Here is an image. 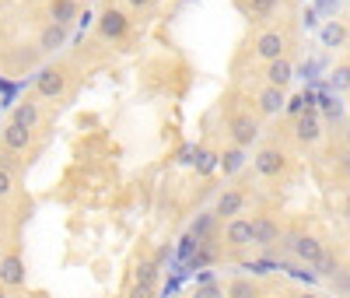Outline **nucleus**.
Masks as SVG:
<instances>
[{
    "label": "nucleus",
    "mask_w": 350,
    "mask_h": 298,
    "mask_svg": "<svg viewBox=\"0 0 350 298\" xmlns=\"http://www.w3.org/2000/svg\"><path fill=\"white\" fill-rule=\"evenodd\" d=\"M36 92L42 99H60L67 92V71L64 67H42L36 77Z\"/></svg>",
    "instance_id": "f257e3e1"
},
{
    "label": "nucleus",
    "mask_w": 350,
    "mask_h": 298,
    "mask_svg": "<svg viewBox=\"0 0 350 298\" xmlns=\"http://www.w3.org/2000/svg\"><path fill=\"white\" fill-rule=\"evenodd\" d=\"M126 32H130V18L120 8H105L98 18V36L102 39H123Z\"/></svg>",
    "instance_id": "f03ea898"
},
{
    "label": "nucleus",
    "mask_w": 350,
    "mask_h": 298,
    "mask_svg": "<svg viewBox=\"0 0 350 298\" xmlns=\"http://www.w3.org/2000/svg\"><path fill=\"white\" fill-rule=\"evenodd\" d=\"M231 140H235V147H249L256 137H259V123L252 116H245V112H239V116H231Z\"/></svg>",
    "instance_id": "7ed1b4c3"
},
{
    "label": "nucleus",
    "mask_w": 350,
    "mask_h": 298,
    "mask_svg": "<svg viewBox=\"0 0 350 298\" xmlns=\"http://www.w3.org/2000/svg\"><path fill=\"white\" fill-rule=\"evenodd\" d=\"M284 49H287V39H284V32H262L259 39H256V56L259 60H280L284 56Z\"/></svg>",
    "instance_id": "20e7f679"
},
{
    "label": "nucleus",
    "mask_w": 350,
    "mask_h": 298,
    "mask_svg": "<svg viewBox=\"0 0 350 298\" xmlns=\"http://www.w3.org/2000/svg\"><path fill=\"white\" fill-rule=\"evenodd\" d=\"M287 169V155L280 151V147H262V151L256 155V172L259 175H280Z\"/></svg>",
    "instance_id": "39448f33"
},
{
    "label": "nucleus",
    "mask_w": 350,
    "mask_h": 298,
    "mask_svg": "<svg viewBox=\"0 0 350 298\" xmlns=\"http://www.w3.org/2000/svg\"><path fill=\"white\" fill-rule=\"evenodd\" d=\"M0 284H8V288L25 284V260L18 253H8L4 260H0Z\"/></svg>",
    "instance_id": "423d86ee"
},
{
    "label": "nucleus",
    "mask_w": 350,
    "mask_h": 298,
    "mask_svg": "<svg viewBox=\"0 0 350 298\" xmlns=\"http://www.w3.org/2000/svg\"><path fill=\"white\" fill-rule=\"evenodd\" d=\"M224 243H228L231 249L249 246V243H252V221H245V218H231L228 228H224Z\"/></svg>",
    "instance_id": "0eeeda50"
},
{
    "label": "nucleus",
    "mask_w": 350,
    "mask_h": 298,
    "mask_svg": "<svg viewBox=\"0 0 350 298\" xmlns=\"http://www.w3.org/2000/svg\"><path fill=\"white\" fill-rule=\"evenodd\" d=\"M287 249L298 253L305 263H315L319 253H323V243H319L315 235H291V238H287Z\"/></svg>",
    "instance_id": "6e6552de"
},
{
    "label": "nucleus",
    "mask_w": 350,
    "mask_h": 298,
    "mask_svg": "<svg viewBox=\"0 0 350 298\" xmlns=\"http://www.w3.org/2000/svg\"><path fill=\"white\" fill-rule=\"evenodd\" d=\"M291 77H295V64H291L287 56L270 60V64H267V84H270V88H287Z\"/></svg>",
    "instance_id": "1a4fd4ad"
},
{
    "label": "nucleus",
    "mask_w": 350,
    "mask_h": 298,
    "mask_svg": "<svg viewBox=\"0 0 350 298\" xmlns=\"http://www.w3.org/2000/svg\"><path fill=\"white\" fill-rule=\"evenodd\" d=\"M280 238V225L273 218H256L252 221V243L256 246H273Z\"/></svg>",
    "instance_id": "9d476101"
},
{
    "label": "nucleus",
    "mask_w": 350,
    "mask_h": 298,
    "mask_svg": "<svg viewBox=\"0 0 350 298\" xmlns=\"http://www.w3.org/2000/svg\"><path fill=\"white\" fill-rule=\"evenodd\" d=\"M67 42V25H56V21H49V25H42V32H39V49H46V53H56Z\"/></svg>",
    "instance_id": "9b49d317"
},
{
    "label": "nucleus",
    "mask_w": 350,
    "mask_h": 298,
    "mask_svg": "<svg viewBox=\"0 0 350 298\" xmlns=\"http://www.w3.org/2000/svg\"><path fill=\"white\" fill-rule=\"evenodd\" d=\"M28 144H32V130H25V127H18V123H8V127H4V147H8L11 155L25 151Z\"/></svg>",
    "instance_id": "f8f14e48"
},
{
    "label": "nucleus",
    "mask_w": 350,
    "mask_h": 298,
    "mask_svg": "<svg viewBox=\"0 0 350 298\" xmlns=\"http://www.w3.org/2000/svg\"><path fill=\"white\" fill-rule=\"evenodd\" d=\"M319 137H323L319 116H315V112H301V116H298V140H301V144H315Z\"/></svg>",
    "instance_id": "ddd939ff"
},
{
    "label": "nucleus",
    "mask_w": 350,
    "mask_h": 298,
    "mask_svg": "<svg viewBox=\"0 0 350 298\" xmlns=\"http://www.w3.org/2000/svg\"><path fill=\"white\" fill-rule=\"evenodd\" d=\"M77 18V0H49V21L70 25Z\"/></svg>",
    "instance_id": "4468645a"
},
{
    "label": "nucleus",
    "mask_w": 350,
    "mask_h": 298,
    "mask_svg": "<svg viewBox=\"0 0 350 298\" xmlns=\"http://www.w3.org/2000/svg\"><path fill=\"white\" fill-rule=\"evenodd\" d=\"M284 102H287V99H284V88H270V84H267V88L259 92V109L267 112V116H277V112L284 109Z\"/></svg>",
    "instance_id": "2eb2a0df"
},
{
    "label": "nucleus",
    "mask_w": 350,
    "mask_h": 298,
    "mask_svg": "<svg viewBox=\"0 0 350 298\" xmlns=\"http://www.w3.org/2000/svg\"><path fill=\"white\" fill-rule=\"evenodd\" d=\"M11 123H18V127H25V130H32V127L39 123V105H36V102H21V105H14Z\"/></svg>",
    "instance_id": "dca6fc26"
},
{
    "label": "nucleus",
    "mask_w": 350,
    "mask_h": 298,
    "mask_svg": "<svg viewBox=\"0 0 350 298\" xmlns=\"http://www.w3.org/2000/svg\"><path fill=\"white\" fill-rule=\"evenodd\" d=\"M242 203H245V197H242L239 190H228V193H221L214 214H221V218H235V214L242 211Z\"/></svg>",
    "instance_id": "f3484780"
},
{
    "label": "nucleus",
    "mask_w": 350,
    "mask_h": 298,
    "mask_svg": "<svg viewBox=\"0 0 350 298\" xmlns=\"http://www.w3.org/2000/svg\"><path fill=\"white\" fill-rule=\"evenodd\" d=\"M133 277H137V284H144V288H158V263H154V260H140L137 271H133Z\"/></svg>",
    "instance_id": "a211bd4d"
},
{
    "label": "nucleus",
    "mask_w": 350,
    "mask_h": 298,
    "mask_svg": "<svg viewBox=\"0 0 350 298\" xmlns=\"http://www.w3.org/2000/svg\"><path fill=\"white\" fill-rule=\"evenodd\" d=\"M245 165V147H235L231 144L228 151L221 155V169H224V175H231V172H239Z\"/></svg>",
    "instance_id": "6ab92c4d"
},
{
    "label": "nucleus",
    "mask_w": 350,
    "mask_h": 298,
    "mask_svg": "<svg viewBox=\"0 0 350 298\" xmlns=\"http://www.w3.org/2000/svg\"><path fill=\"white\" fill-rule=\"evenodd\" d=\"M312 266H315V271L323 274V277H336V271H340V263H336V253H329V249H323V253H319V260H315Z\"/></svg>",
    "instance_id": "aec40b11"
},
{
    "label": "nucleus",
    "mask_w": 350,
    "mask_h": 298,
    "mask_svg": "<svg viewBox=\"0 0 350 298\" xmlns=\"http://www.w3.org/2000/svg\"><path fill=\"white\" fill-rule=\"evenodd\" d=\"M228 298H259V288H256V281H245V277H239V281H231V288H228Z\"/></svg>",
    "instance_id": "412c9836"
},
{
    "label": "nucleus",
    "mask_w": 350,
    "mask_h": 298,
    "mask_svg": "<svg viewBox=\"0 0 350 298\" xmlns=\"http://www.w3.org/2000/svg\"><path fill=\"white\" fill-rule=\"evenodd\" d=\"M343 39H347V28H343V25H336V21H333V25H326V28H323V42H326V46H340Z\"/></svg>",
    "instance_id": "4be33fe9"
},
{
    "label": "nucleus",
    "mask_w": 350,
    "mask_h": 298,
    "mask_svg": "<svg viewBox=\"0 0 350 298\" xmlns=\"http://www.w3.org/2000/svg\"><path fill=\"white\" fill-rule=\"evenodd\" d=\"M211 228H214V214H200V218L193 221L189 235H193V238H207V235H211Z\"/></svg>",
    "instance_id": "5701e85b"
},
{
    "label": "nucleus",
    "mask_w": 350,
    "mask_h": 298,
    "mask_svg": "<svg viewBox=\"0 0 350 298\" xmlns=\"http://www.w3.org/2000/svg\"><path fill=\"white\" fill-rule=\"evenodd\" d=\"M249 11L252 18H270L277 11V0H249Z\"/></svg>",
    "instance_id": "b1692460"
},
{
    "label": "nucleus",
    "mask_w": 350,
    "mask_h": 298,
    "mask_svg": "<svg viewBox=\"0 0 350 298\" xmlns=\"http://www.w3.org/2000/svg\"><path fill=\"white\" fill-rule=\"evenodd\" d=\"M11 190H14V175L0 169V200H8V197H11Z\"/></svg>",
    "instance_id": "393cba45"
},
{
    "label": "nucleus",
    "mask_w": 350,
    "mask_h": 298,
    "mask_svg": "<svg viewBox=\"0 0 350 298\" xmlns=\"http://www.w3.org/2000/svg\"><path fill=\"white\" fill-rule=\"evenodd\" d=\"M193 298H224V291H221L217 284H200Z\"/></svg>",
    "instance_id": "a878e982"
},
{
    "label": "nucleus",
    "mask_w": 350,
    "mask_h": 298,
    "mask_svg": "<svg viewBox=\"0 0 350 298\" xmlns=\"http://www.w3.org/2000/svg\"><path fill=\"white\" fill-rule=\"evenodd\" d=\"M211 260H217V253H214V246H211V243H203V249L196 253V260H193V263H196V266H203V263H211Z\"/></svg>",
    "instance_id": "bb28decb"
},
{
    "label": "nucleus",
    "mask_w": 350,
    "mask_h": 298,
    "mask_svg": "<svg viewBox=\"0 0 350 298\" xmlns=\"http://www.w3.org/2000/svg\"><path fill=\"white\" fill-rule=\"evenodd\" d=\"M284 109H287L291 116H301V112H305V95H298V99H287V102H284Z\"/></svg>",
    "instance_id": "cd10ccee"
},
{
    "label": "nucleus",
    "mask_w": 350,
    "mask_h": 298,
    "mask_svg": "<svg viewBox=\"0 0 350 298\" xmlns=\"http://www.w3.org/2000/svg\"><path fill=\"white\" fill-rule=\"evenodd\" d=\"M130 298H154V288H144V284H133Z\"/></svg>",
    "instance_id": "c85d7f7f"
},
{
    "label": "nucleus",
    "mask_w": 350,
    "mask_h": 298,
    "mask_svg": "<svg viewBox=\"0 0 350 298\" xmlns=\"http://www.w3.org/2000/svg\"><path fill=\"white\" fill-rule=\"evenodd\" d=\"M126 4H130V8H137V11H140V8H151V0H126Z\"/></svg>",
    "instance_id": "c756f323"
},
{
    "label": "nucleus",
    "mask_w": 350,
    "mask_h": 298,
    "mask_svg": "<svg viewBox=\"0 0 350 298\" xmlns=\"http://www.w3.org/2000/svg\"><path fill=\"white\" fill-rule=\"evenodd\" d=\"M298 298H315V295H298Z\"/></svg>",
    "instance_id": "7c9ffc66"
},
{
    "label": "nucleus",
    "mask_w": 350,
    "mask_h": 298,
    "mask_svg": "<svg viewBox=\"0 0 350 298\" xmlns=\"http://www.w3.org/2000/svg\"><path fill=\"white\" fill-rule=\"evenodd\" d=\"M267 298H280V295H267Z\"/></svg>",
    "instance_id": "2f4dec72"
},
{
    "label": "nucleus",
    "mask_w": 350,
    "mask_h": 298,
    "mask_svg": "<svg viewBox=\"0 0 350 298\" xmlns=\"http://www.w3.org/2000/svg\"><path fill=\"white\" fill-rule=\"evenodd\" d=\"M0 298H8V295H0Z\"/></svg>",
    "instance_id": "473e14b6"
}]
</instances>
